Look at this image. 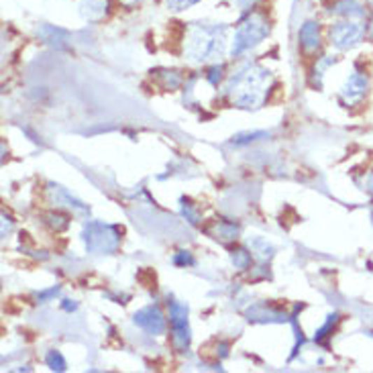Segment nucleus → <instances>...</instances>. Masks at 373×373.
<instances>
[{
    "instance_id": "f257e3e1",
    "label": "nucleus",
    "mask_w": 373,
    "mask_h": 373,
    "mask_svg": "<svg viewBox=\"0 0 373 373\" xmlns=\"http://www.w3.org/2000/svg\"><path fill=\"white\" fill-rule=\"evenodd\" d=\"M269 86H272L269 70L255 64H245L229 78L225 92L229 94L234 106L251 111V108H259L265 102Z\"/></svg>"
},
{
    "instance_id": "f03ea898",
    "label": "nucleus",
    "mask_w": 373,
    "mask_h": 373,
    "mask_svg": "<svg viewBox=\"0 0 373 373\" xmlns=\"http://www.w3.org/2000/svg\"><path fill=\"white\" fill-rule=\"evenodd\" d=\"M227 27L225 24H192L188 31L184 53L194 64L216 62L225 55Z\"/></svg>"
},
{
    "instance_id": "7ed1b4c3",
    "label": "nucleus",
    "mask_w": 373,
    "mask_h": 373,
    "mask_svg": "<svg viewBox=\"0 0 373 373\" xmlns=\"http://www.w3.org/2000/svg\"><path fill=\"white\" fill-rule=\"evenodd\" d=\"M82 239L86 249L94 255H111L120 245V231L115 225H106L100 220H92L84 225Z\"/></svg>"
},
{
    "instance_id": "20e7f679",
    "label": "nucleus",
    "mask_w": 373,
    "mask_h": 373,
    "mask_svg": "<svg viewBox=\"0 0 373 373\" xmlns=\"http://www.w3.org/2000/svg\"><path fill=\"white\" fill-rule=\"evenodd\" d=\"M269 35V23L263 15H249L243 23L237 27L234 31L233 47H231V53L233 57L243 55L245 51L253 49L255 45H259L265 37Z\"/></svg>"
},
{
    "instance_id": "39448f33",
    "label": "nucleus",
    "mask_w": 373,
    "mask_h": 373,
    "mask_svg": "<svg viewBox=\"0 0 373 373\" xmlns=\"http://www.w3.org/2000/svg\"><path fill=\"white\" fill-rule=\"evenodd\" d=\"M363 35H365V27L355 23V21H349V19H345L341 23H335L328 31L330 43L339 51H349L355 45H359Z\"/></svg>"
},
{
    "instance_id": "423d86ee",
    "label": "nucleus",
    "mask_w": 373,
    "mask_h": 373,
    "mask_svg": "<svg viewBox=\"0 0 373 373\" xmlns=\"http://www.w3.org/2000/svg\"><path fill=\"white\" fill-rule=\"evenodd\" d=\"M167 306H169V323L174 328V345L178 351H186L190 347L188 306L176 300H167Z\"/></svg>"
},
{
    "instance_id": "0eeeda50",
    "label": "nucleus",
    "mask_w": 373,
    "mask_h": 373,
    "mask_svg": "<svg viewBox=\"0 0 373 373\" xmlns=\"http://www.w3.org/2000/svg\"><path fill=\"white\" fill-rule=\"evenodd\" d=\"M133 323L149 335H164L167 323L164 312L157 306H145L139 312L133 314Z\"/></svg>"
},
{
    "instance_id": "6e6552de",
    "label": "nucleus",
    "mask_w": 373,
    "mask_h": 373,
    "mask_svg": "<svg viewBox=\"0 0 373 373\" xmlns=\"http://www.w3.org/2000/svg\"><path fill=\"white\" fill-rule=\"evenodd\" d=\"M367 88H370V80L365 73L361 71H353L349 78L345 80V84L341 86V100L351 106V104H357L365 94H367Z\"/></svg>"
},
{
    "instance_id": "1a4fd4ad",
    "label": "nucleus",
    "mask_w": 373,
    "mask_h": 373,
    "mask_svg": "<svg viewBox=\"0 0 373 373\" xmlns=\"http://www.w3.org/2000/svg\"><path fill=\"white\" fill-rule=\"evenodd\" d=\"M298 39H300V45L306 51H316L321 47V27L316 21H306L298 31Z\"/></svg>"
},
{
    "instance_id": "9d476101",
    "label": "nucleus",
    "mask_w": 373,
    "mask_h": 373,
    "mask_svg": "<svg viewBox=\"0 0 373 373\" xmlns=\"http://www.w3.org/2000/svg\"><path fill=\"white\" fill-rule=\"evenodd\" d=\"M330 13L332 15H337V17H343V19H361L363 15H365V10H363V6L357 2V0H339L332 8H330Z\"/></svg>"
},
{
    "instance_id": "9b49d317",
    "label": "nucleus",
    "mask_w": 373,
    "mask_h": 373,
    "mask_svg": "<svg viewBox=\"0 0 373 373\" xmlns=\"http://www.w3.org/2000/svg\"><path fill=\"white\" fill-rule=\"evenodd\" d=\"M49 190H51V194H53V202H55V206H70V209L76 210H88L82 202H80V200H76L66 188L49 184Z\"/></svg>"
},
{
    "instance_id": "f8f14e48",
    "label": "nucleus",
    "mask_w": 373,
    "mask_h": 373,
    "mask_svg": "<svg viewBox=\"0 0 373 373\" xmlns=\"http://www.w3.org/2000/svg\"><path fill=\"white\" fill-rule=\"evenodd\" d=\"M108 0H84L82 2V15L90 21H98L106 15Z\"/></svg>"
},
{
    "instance_id": "ddd939ff",
    "label": "nucleus",
    "mask_w": 373,
    "mask_h": 373,
    "mask_svg": "<svg viewBox=\"0 0 373 373\" xmlns=\"http://www.w3.org/2000/svg\"><path fill=\"white\" fill-rule=\"evenodd\" d=\"M249 247H251L261 259H272V257H274V251H276V249H274L265 239H261V237H257L253 241H249Z\"/></svg>"
},
{
    "instance_id": "4468645a",
    "label": "nucleus",
    "mask_w": 373,
    "mask_h": 373,
    "mask_svg": "<svg viewBox=\"0 0 373 373\" xmlns=\"http://www.w3.org/2000/svg\"><path fill=\"white\" fill-rule=\"evenodd\" d=\"M216 239H223V241H233L239 237V227L233 223H218L216 229H214Z\"/></svg>"
},
{
    "instance_id": "2eb2a0df",
    "label": "nucleus",
    "mask_w": 373,
    "mask_h": 373,
    "mask_svg": "<svg viewBox=\"0 0 373 373\" xmlns=\"http://www.w3.org/2000/svg\"><path fill=\"white\" fill-rule=\"evenodd\" d=\"M45 363L53 372H66V367H68V363H66V359L59 351H49L45 355Z\"/></svg>"
},
{
    "instance_id": "dca6fc26",
    "label": "nucleus",
    "mask_w": 373,
    "mask_h": 373,
    "mask_svg": "<svg viewBox=\"0 0 373 373\" xmlns=\"http://www.w3.org/2000/svg\"><path fill=\"white\" fill-rule=\"evenodd\" d=\"M267 137H269V133H265V131H253V133H239V135H234V137H233V145H249V143H253V141L267 139Z\"/></svg>"
},
{
    "instance_id": "f3484780",
    "label": "nucleus",
    "mask_w": 373,
    "mask_h": 373,
    "mask_svg": "<svg viewBox=\"0 0 373 373\" xmlns=\"http://www.w3.org/2000/svg\"><path fill=\"white\" fill-rule=\"evenodd\" d=\"M231 261L237 269H247L251 265V253H247L245 249H237L231 253Z\"/></svg>"
},
{
    "instance_id": "a211bd4d",
    "label": "nucleus",
    "mask_w": 373,
    "mask_h": 373,
    "mask_svg": "<svg viewBox=\"0 0 373 373\" xmlns=\"http://www.w3.org/2000/svg\"><path fill=\"white\" fill-rule=\"evenodd\" d=\"M160 78H164L165 88H169V90H174L182 84V76L178 71H162Z\"/></svg>"
},
{
    "instance_id": "6ab92c4d",
    "label": "nucleus",
    "mask_w": 373,
    "mask_h": 373,
    "mask_svg": "<svg viewBox=\"0 0 373 373\" xmlns=\"http://www.w3.org/2000/svg\"><path fill=\"white\" fill-rule=\"evenodd\" d=\"M174 263L180 265V267H186V265H194V257L190 251H178L174 255Z\"/></svg>"
},
{
    "instance_id": "aec40b11",
    "label": "nucleus",
    "mask_w": 373,
    "mask_h": 373,
    "mask_svg": "<svg viewBox=\"0 0 373 373\" xmlns=\"http://www.w3.org/2000/svg\"><path fill=\"white\" fill-rule=\"evenodd\" d=\"M196 2H200V0H167V6L171 10H186L190 6H194Z\"/></svg>"
},
{
    "instance_id": "412c9836",
    "label": "nucleus",
    "mask_w": 373,
    "mask_h": 373,
    "mask_svg": "<svg viewBox=\"0 0 373 373\" xmlns=\"http://www.w3.org/2000/svg\"><path fill=\"white\" fill-rule=\"evenodd\" d=\"M337 318H339L337 314H330V316H328L327 325H325V327H323L321 330H318V332H316V337H314V339H316V341H321L323 337H327V332L330 330V328H332V325L337 323Z\"/></svg>"
},
{
    "instance_id": "4be33fe9",
    "label": "nucleus",
    "mask_w": 373,
    "mask_h": 373,
    "mask_svg": "<svg viewBox=\"0 0 373 373\" xmlns=\"http://www.w3.org/2000/svg\"><path fill=\"white\" fill-rule=\"evenodd\" d=\"M220 73H223V66H214V68L209 71V82L212 86H218V82H220V78H223Z\"/></svg>"
},
{
    "instance_id": "5701e85b",
    "label": "nucleus",
    "mask_w": 373,
    "mask_h": 373,
    "mask_svg": "<svg viewBox=\"0 0 373 373\" xmlns=\"http://www.w3.org/2000/svg\"><path fill=\"white\" fill-rule=\"evenodd\" d=\"M182 214L186 216L188 220L192 223V225H198V216H196V212L192 210V206L188 204V202H182Z\"/></svg>"
},
{
    "instance_id": "b1692460",
    "label": "nucleus",
    "mask_w": 373,
    "mask_h": 373,
    "mask_svg": "<svg viewBox=\"0 0 373 373\" xmlns=\"http://www.w3.org/2000/svg\"><path fill=\"white\" fill-rule=\"evenodd\" d=\"M57 294H59V288L55 286V288H51V290H47V292H41V294H39L37 298H39V300L43 302V300H47V298H51V296H57Z\"/></svg>"
},
{
    "instance_id": "393cba45",
    "label": "nucleus",
    "mask_w": 373,
    "mask_h": 373,
    "mask_svg": "<svg viewBox=\"0 0 373 373\" xmlns=\"http://www.w3.org/2000/svg\"><path fill=\"white\" fill-rule=\"evenodd\" d=\"M234 2H237V6H239V8L247 10L249 6H253V4H255L257 0H234Z\"/></svg>"
},
{
    "instance_id": "a878e982",
    "label": "nucleus",
    "mask_w": 373,
    "mask_h": 373,
    "mask_svg": "<svg viewBox=\"0 0 373 373\" xmlns=\"http://www.w3.org/2000/svg\"><path fill=\"white\" fill-rule=\"evenodd\" d=\"M76 306H78V304H73L71 300H64V304H62V308L68 310V312H70V310H76Z\"/></svg>"
},
{
    "instance_id": "bb28decb",
    "label": "nucleus",
    "mask_w": 373,
    "mask_h": 373,
    "mask_svg": "<svg viewBox=\"0 0 373 373\" xmlns=\"http://www.w3.org/2000/svg\"><path fill=\"white\" fill-rule=\"evenodd\" d=\"M367 186H370V190H372V192H373V176H372V178H370V184H367Z\"/></svg>"
},
{
    "instance_id": "cd10ccee",
    "label": "nucleus",
    "mask_w": 373,
    "mask_h": 373,
    "mask_svg": "<svg viewBox=\"0 0 373 373\" xmlns=\"http://www.w3.org/2000/svg\"><path fill=\"white\" fill-rule=\"evenodd\" d=\"M370 35H372V39H373V21H372V24H370Z\"/></svg>"
},
{
    "instance_id": "c85d7f7f",
    "label": "nucleus",
    "mask_w": 373,
    "mask_h": 373,
    "mask_svg": "<svg viewBox=\"0 0 373 373\" xmlns=\"http://www.w3.org/2000/svg\"><path fill=\"white\" fill-rule=\"evenodd\" d=\"M127 2H137V0H127Z\"/></svg>"
}]
</instances>
